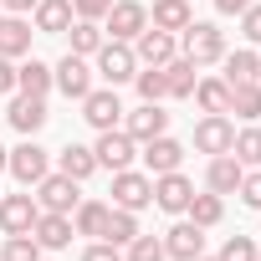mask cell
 I'll use <instances>...</instances> for the list:
<instances>
[{
  "mask_svg": "<svg viewBox=\"0 0 261 261\" xmlns=\"http://www.w3.org/2000/svg\"><path fill=\"white\" fill-rule=\"evenodd\" d=\"M134 236H139V215L113 205V210H108V230H102V241H113V246H128Z\"/></svg>",
  "mask_w": 261,
  "mask_h": 261,
  "instance_id": "32",
  "label": "cell"
},
{
  "mask_svg": "<svg viewBox=\"0 0 261 261\" xmlns=\"http://www.w3.org/2000/svg\"><path fill=\"white\" fill-rule=\"evenodd\" d=\"M6 118H11V128L16 134H26V139H36L41 128H46V97H31V92H16L11 97V108H6Z\"/></svg>",
  "mask_w": 261,
  "mask_h": 261,
  "instance_id": "12",
  "label": "cell"
},
{
  "mask_svg": "<svg viewBox=\"0 0 261 261\" xmlns=\"http://www.w3.org/2000/svg\"><path fill=\"white\" fill-rule=\"evenodd\" d=\"M241 174H246V164H241L236 154H215L210 169H205V185H210L215 195H236V190H241Z\"/></svg>",
  "mask_w": 261,
  "mask_h": 261,
  "instance_id": "19",
  "label": "cell"
},
{
  "mask_svg": "<svg viewBox=\"0 0 261 261\" xmlns=\"http://www.w3.org/2000/svg\"><path fill=\"white\" fill-rule=\"evenodd\" d=\"M51 87H62L67 97H87L92 92V67H87V57H77V51H67L57 67H51Z\"/></svg>",
  "mask_w": 261,
  "mask_h": 261,
  "instance_id": "7",
  "label": "cell"
},
{
  "mask_svg": "<svg viewBox=\"0 0 261 261\" xmlns=\"http://www.w3.org/2000/svg\"><path fill=\"white\" fill-rule=\"evenodd\" d=\"M108 210H113V205H102V200H77L72 230H77V236H102V230H108Z\"/></svg>",
  "mask_w": 261,
  "mask_h": 261,
  "instance_id": "25",
  "label": "cell"
},
{
  "mask_svg": "<svg viewBox=\"0 0 261 261\" xmlns=\"http://www.w3.org/2000/svg\"><path fill=\"white\" fill-rule=\"evenodd\" d=\"M36 205L51 210V215H72L77 210V179H67L62 169L46 174V179H36Z\"/></svg>",
  "mask_w": 261,
  "mask_h": 261,
  "instance_id": "8",
  "label": "cell"
},
{
  "mask_svg": "<svg viewBox=\"0 0 261 261\" xmlns=\"http://www.w3.org/2000/svg\"><path fill=\"white\" fill-rule=\"evenodd\" d=\"M144 164H149V174H169V169L185 164V144L169 139V134H159V139L144 144Z\"/></svg>",
  "mask_w": 261,
  "mask_h": 261,
  "instance_id": "18",
  "label": "cell"
},
{
  "mask_svg": "<svg viewBox=\"0 0 261 261\" xmlns=\"http://www.w3.org/2000/svg\"><path fill=\"white\" fill-rule=\"evenodd\" d=\"M0 261H41L36 236H11V241H6V251H0Z\"/></svg>",
  "mask_w": 261,
  "mask_h": 261,
  "instance_id": "36",
  "label": "cell"
},
{
  "mask_svg": "<svg viewBox=\"0 0 261 261\" xmlns=\"http://www.w3.org/2000/svg\"><path fill=\"white\" fill-rule=\"evenodd\" d=\"M31 236H36L41 251H67L77 230H72V215H51V210H41L36 225H31Z\"/></svg>",
  "mask_w": 261,
  "mask_h": 261,
  "instance_id": "16",
  "label": "cell"
},
{
  "mask_svg": "<svg viewBox=\"0 0 261 261\" xmlns=\"http://www.w3.org/2000/svg\"><path fill=\"white\" fill-rule=\"evenodd\" d=\"M82 118L97 128V134H108V128L123 123V102H118V87H92L82 97Z\"/></svg>",
  "mask_w": 261,
  "mask_h": 261,
  "instance_id": "5",
  "label": "cell"
},
{
  "mask_svg": "<svg viewBox=\"0 0 261 261\" xmlns=\"http://www.w3.org/2000/svg\"><path fill=\"white\" fill-rule=\"evenodd\" d=\"M0 6H6L11 16H26V11H36V0H0Z\"/></svg>",
  "mask_w": 261,
  "mask_h": 261,
  "instance_id": "44",
  "label": "cell"
},
{
  "mask_svg": "<svg viewBox=\"0 0 261 261\" xmlns=\"http://www.w3.org/2000/svg\"><path fill=\"white\" fill-rule=\"evenodd\" d=\"M57 159H62V174H67V179H77V185H82V179L97 169V154H92L87 144H67Z\"/></svg>",
  "mask_w": 261,
  "mask_h": 261,
  "instance_id": "28",
  "label": "cell"
},
{
  "mask_svg": "<svg viewBox=\"0 0 261 261\" xmlns=\"http://www.w3.org/2000/svg\"><path fill=\"white\" fill-rule=\"evenodd\" d=\"M190 21H195L190 0H154V11H149V26H159V31H169V36H179Z\"/></svg>",
  "mask_w": 261,
  "mask_h": 261,
  "instance_id": "20",
  "label": "cell"
},
{
  "mask_svg": "<svg viewBox=\"0 0 261 261\" xmlns=\"http://www.w3.org/2000/svg\"><path fill=\"white\" fill-rule=\"evenodd\" d=\"M6 164H11V149H0V169H6Z\"/></svg>",
  "mask_w": 261,
  "mask_h": 261,
  "instance_id": "45",
  "label": "cell"
},
{
  "mask_svg": "<svg viewBox=\"0 0 261 261\" xmlns=\"http://www.w3.org/2000/svg\"><path fill=\"white\" fill-rule=\"evenodd\" d=\"M92 154H97V169H128L134 164V154H139V144L123 134V128H108V134H97V144H92Z\"/></svg>",
  "mask_w": 261,
  "mask_h": 261,
  "instance_id": "10",
  "label": "cell"
},
{
  "mask_svg": "<svg viewBox=\"0 0 261 261\" xmlns=\"http://www.w3.org/2000/svg\"><path fill=\"white\" fill-rule=\"evenodd\" d=\"M195 82H200V67H195L190 57L164 62V87H169V97H190V92H195Z\"/></svg>",
  "mask_w": 261,
  "mask_h": 261,
  "instance_id": "24",
  "label": "cell"
},
{
  "mask_svg": "<svg viewBox=\"0 0 261 261\" xmlns=\"http://www.w3.org/2000/svg\"><path fill=\"white\" fill-rule=\"evenodd\" d=\"M36 215H41L36 195H0V230L6 236H31Z\"/></svg>",
  "mask_w": 261,
  "mask_h": 261,
  "instance_id": "11",
  "label": "cell"
},
{
  "mask_svg": "<svg viewBox=\"0 0 261 261\" xmlns=\"http://www.w3.org/2000/svg\"><path fill=\"white\" fill-rule=\"evenodd\" d=\"M67 36H72V51H77V57H97V46H102V21H72Z\"/></svg>",
  "mask_w": 261,
  "mask_h": 261,
  "instance_id": "31",
  "label": "cell"
},
{
  "mask_svg": "<svg viewBox=\"0 0 261 261\" xmlns=\"http://www.w3.org/2000/svg\"><path fill=\"white\" fill-rule=\"evenodd\" d=\"M230 154L241 164H261V128H241V134L230 139Z\"/></svg>",
  "mask_w": 261,
  "mask_h": 261,
  "instance_id": "34",
  "label": "cell"
},
{
  "mask_svg": "<svg viewBox=\"0 0 261 261\" xmlns=\"http://www.w3.org/2000/svg\"><path fill=\"white\" fill-rule=\"evenodd\" d=\"M113 11V0H72V16L77 21H102Z\"/></svg>",
  "mask_w": 261,
  "mask_h": 261,
  "instance_id": "39",
  "label": "cell"
},
{
  "mask_svg": "<svg viewBox=\"0 0 261 261\" xmlns=\"http://www.w3.org/2000/svg\"><path fill=\"white\" fill-rule=\"evenodd\" d=\"M102 26H108L113 41H134L149 26V6H144V0H113V11L102 16Z\"/></svg>",
  "mask_w": 261,
  "mask_h": 261,
  "instance_id": "4",
  "label": "cell"
},
{
  "mask_svg": "<svg viewBox=\"0 0 261 261\" xmlns=\"http://www.w3.org/2000/svg\"><path fill=\"white\" fill-rule=\"evenodd\" d=\"M123 134L134 139V144H149V139L169 134V113H164L159 102H144V108H134V113L123 118Z\"/></svg>",
  "mask_w": 261,
  "mask_h": 261,
  "instance_id": "13",
  "label": "cell"
},
{
  "mask_svg": "<svg viewBox=\"0 0 261 261\" xmlns=\"http://www.w3.org/2000/svg\"><path fill=\"white\" fill-rule=\"evenodd\" d=\"M128 46H134V57H139L144 67H164V62H174V57H179V41H174L169 31H159V26H144Z\"/></svg>",
  "mask_w": 261,
  "mask_h": 261,
  "instance_id": "6",
  "label": "cell"
},
{
  "mask_svg": "<svg viewBox=\"0 0 261 261\" xmlns=\"http://www.w3.org/2000/svg\"><path fill=\"white\" fill-rule=\"evenodd\" d=\"M230 139H236V123L225 118V113H205L200 123H195V149L200 154H230Z\"/></svg>",
  "mask_w": 261,
  "mask_h": 261,
  "instance_id": "9",
  "label": "cell"
},
{
  "mask_svg": "<svg viewBox=\"0 0 261 261\" xmlns=\"http://www.w3.org/2000/svg\"><path fill=\"white\" fill-rule=\"evenodd\" d=\"M0 92H16V62L0 57Z\"/></svg>",
  "mask_w": 261,
  "mask_h": 261,
  "instance_id": "42",
  "label": "cell"
},
{
  "mask_svg": "<svg viewBox=\"0 0 261 261\" xmlns=\"http://www.w3.org/2000/svg\"><path fill=\"white\" fill-rule=\"evenodd\" d=\"M72 26V0H36V31L41 36H62Z\"/></svg>",
  "mask_w": 261,
  "mask_h": 261,
  "instance_id": "22",
  "label": "cell"
},
{
  "mask_svg": "<svg viewBox=\"0 0 261 261\" xmlns=\"http://www.w3.org/2000/svg\"><path fill=\"white\" fill-rule=\"evenodd\" d=\"M225 113H236V118H261V82H230V108Z\"/></svg>",
  "mask_w": 261,
  "mask_h": 261,
  "instance_id": "29",
  "label": "cell"
},
{
  "mask_svg": "<svg viewBox=\"0 0 261 261\" xmlns=\"http://www.w3.org/2000/svg\"><path fill=\"white\" fill-rule=\"evenodd\" d=\"M256 261H261V246H256Z\"/></svg>",
  "mask_w": 261,
  "mask_h": 261,
  "instance_id": "47",
  "label": "cell"
},
{
  "mask_svg": "<svg viewBox=\"0 0 261 261\" xmlns=\"http://www.w3.org/2000/svg\"><path fill=\"white\" fill-rule=\"evenodd\" d=\"M241 36H246L251 46H261V6H256V0L241 11Z\"/></svg>",
  "mask_w": 261,
  "mask_h": 261,
  "instance_id": "38",
  "label": "cell"
},
{
  "mask_svg": "<svg viewBox=\"0 0 261 261\" xmlns=\"http://www.w3.org/2000/svg\"><path fill=\"white\" fill-rule=\"evenodd\" d=\"M195 261H220V256H195Z\"/></svg>",
  "mask_w": 261,
  "mask_h": 261,
  "instance_id": "46",
  "label": "cell"
},
{
  "mask_svg": "<svg viewBox=\"0 0 261 261\" xmlns=\"http://www.w3.org/2000/svg\"><path fill=\"white\" fill-rule=\"evenodd\" d=\"M246 6H251V0H215V11H220V16H241Z\"/></svg>",
  "mask_w": 261,
  "mask_h": 261,
  "instance_id": "43",
  "label": "cell"
},
{
  "mask_svg": "<svg viewBox=\"0 0 261 261\" xmlns=\"http://www.w3.org/2000/svg\"><path fill=\"white\" fill-rule=\"evenodd\" d=\"M236 195H241L251 210H261V169H256V174H241V190H236Z\"/></svg>",
  "mask_w": 261,
  "mask_h": 261,
  "instance_id": "40",
  "label": "cell"
},
{
  "mask_svg": "<svg viewBox=\"0 0 261 261\" xmlns=\"http://www.w3.org/2000/svg\"><path fill=\"white\" fill-rule=\"evenodd\" d=\"M190 97H195L205 113H225V108H230V87H225V77H200Z\"/></svg>",
  "mask_w": 261,
  "mask_h": 261,
  "instance_id": "27",
  "label": "cell"
},
{
  "mask_svg": "<svg viewBox=\"0 0 261 261\" xmlns=\"http://www.w3.org/2000/svg\"><path fill=\"white\" fill-rule=\"evenodd\" d=\"M220 261H256V241L251 236H230L220 246Z\"/></svg>",
  "mask_w": 261,
  "mask_h": 261,
  "instance_id": "37",
  "label": "cell"
},
{
  "mask_svg": "<svg viewBox=\"0 0 261 261\" xmlns=\"http://www.w3.org/2000/svg\"><path fill=\"white\" fill-rule=\"evenodd\" d=\"M134 72H139V57H134L128 41H102V46H97V77H102L108 87L134 82Z\"/></svg>",
  "mask_w": 261,
  "mask_h": 261,
  "instance_id": "3",
  "label": "cell"
},
{
  "mask_svg": "<svg viewBox=\"0 0 261 261\" xmlns=\"http://www.w3.org/2000/svg\"><path fill=\"white\" fill-rule=\"evenodd\" d=\"M82 261H123V246H113V241H92V246L82 251Z\"/></svg>",
  "mask_w": 261,
  "mask_h": 261,
  "instance_id": "41",
  "label": "cell"
},
{
  "mask_svg": "<svg viewBox=\"0 0 261 261\" xmlns=\"http://www.w3.org/2000/svg\"><path fill=\"white\" fill-rule=\"evenodd\" d=\"M190 195H195V185H190L179 169H169V174H154V205H159V210H169V215H185Z\"/></svg>",
  "mask_w": 261,
  "mask_h": 261,
  "instance_id": "15",
  "label": "cell"
},
{
  "mask_svg": "<svg viewBox=\"0 0 261 261\" xmlns=\"http://www.w3.org/2000/svg\"><path fill=\"white\" fill-rule=\"evenodd\" d=\"M185 215H190L195 225H205V230H210V225H220V215H225V200H220L215 190H210V195H190Z\"/></svg>",
  "mask_w": 261,
  "mask_h": 261,
  "instance_id": "30",
  "label": "cell"
},
{
  "mask_svg": "<svg viewBox=\"0 0 261 261\" xmlns=\"http://www.w3.org/2000/svg\"><path fill=\"white\" fill-rule=\"evenodd\" d=\"M113 205L118 210H149L154 205V174H139V169H118L113 174Z\"/></svg>",
  "mask_w": 261,
  "mask_h": 261,
  "instance_id": "2",
  "label": "cell"
},
{
  "mask_svg": "<svg viewBox=\"0 0 261 261\" xmlns=\"http://www.w3.org/2000/svg\"><path fill=\"white\" fill-rule=\"evenodd\" d=\"M164 256H174V261H195V256H205V225L179 220V225L164 236Z\"/></svg>",
  "mask_w": 261,
  "mask_h": 261,
  "instance_id": "17",
  "label": "cell"
},
{
  "mask_svg": "<svg viewBox=\"0 0 261 261\" xmlns=\"http://www.w3.org/2000/svg\"><path fill=\"white\" fill-rule=\"evenodd\" d=\"M123 261H164V241L159 236H134V241H128V251H123Z\"/></svg>",
  "mask_w": 261,
  "mask_h": 261,
  "instance_id": "35",
  "label": "cell"
},
{
  "mask_svg": "<svg viewBox=\"0 0 261 261\" xmlns=\"http://www.w3.org/2000/svg\"><path fill=\"white\" fill-rule=\"evenodd\" d=\"M134 87H139L144 102H164V97H169V87H164V67H144V72H134Z\"/></svg>",
  "mask_w": 261,
  "mask_h": 261,
  "instance_id": "33",
  "label": "cell"
},
{
  "mask_svg": "<svg viewBox=\"0 0 261 261\" xmlns=\"http://www.w3.org/2000/svg\"><path fill=\"white\" fill-rule=\"evenodd\" d=\"M179 57H190L195 67L220 62V57H225V31H220L215 21H190V26L179 31Z\"/></svg>",
  "mask_w": 261,
  "mask_h": 261,
  "instance_id": "1",
  "label": "cell"
},
{
  "mask_svg": "<svg viewBox=\"0 0 261 261\" xmlns=\"http://www.w3.org/2000/svg\"><path fill=\"white\" fill-rule=\"evenodd\" d=\"M16 92L46 97V92H51V67H46V62H36V57H26V62L16 67Z\"/></svg>",
  "mask_w": 261,
  "mask_h": 261,
  "instance_id": "23",
  "label": "cell"
},
{
  "mask_svg": "<svg viewBox=\"0 0 261 261\" xmlns=\"http://www.w3.org/2000/svg\"><path fill=\"white\" fill-rule=\"evenodd\" d=\"M225 62V87L230 82H261V57L246 46V51H230V57H220Z\"/></svg>",
  "mask_w": 261,
  "mask_h": 261,
  "instance_id": "26",
  "label": "cell"
},
{
  "mask_svg": "<svg viewBox=\"0 0 261 261\" xmlns=\"http://www.w3.org/2000/svg\"><path fill=\"white\" fill-rule=\"evenodd\" d=\"M31 51V26L21 16H0V57H26Z\"/></svg>",
  "mask_w": 261,
  "mask_h": 261,
  "instance_id": "21",
  "label": "cell"
},
{
  "mask_svg": "<svg viewBox=\"0 0 261 261\" xmlns=\"http://www.w3.org/2000/svg\"><path fill=\"white\" fill-rule=\"evenodd\" d=\"M6 169L31 190L36 179H46V149H41L36 139H26V144H16V149H11V164H6Z\"/></svg>",
  "mask_w": 261,
  "mask_h": 261,
  "instance_id": "14",
  "label": "cell"
}]
</instances>
